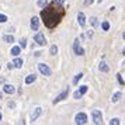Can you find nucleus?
<instances>
[{"mask_svg": "<svg viewBox=\"0 0 125 125\" xmlns=\"http://www.w3.org/2000/svg\"><path fill=\"white\" fill-rule=\"evenodd\" d=\"M101 28L104 30V31H108V30H110V23H108V21H103Z\"/></svg>", "mask_w": 125, "mask_h": 125, "instance_id": "23", "label": "nucleus"}, {"mask_svg": "<svg viewBox=\"0 0 125 125\" xmlns=\"http://www.w3.org/2000/svg\"><path fill=\"white\" fill-rule=\"evenodd\" d=\"M30 27H31L32 31H38V28H40V20H38V17H32L31 18V24H30Z\"/></svg>", "mask_w": 125, "mask_h": 125, "instance_id": "9", "label": "nucleus"}, {"mask_svg": "<svg viewBox=\"0 0 125 125\" xmlns=\"http://www.w3.org/2000/svg\"><path fill=\"white\" fill-rule=\"evenodd\" d=\"M122 53H124V55H125V48H124V51H122Z\"/></svg>", "mask_w": 125, "mask_h": 125, "instance_id": "34", "label": "nucleus"}, {"mask_svg": "<svg viewBox=\"0 0 125 125\" xmlns=\"http://www.w3.org/2000/svg\"><path fill=\"white\" fill-rule=\"evenodd\" d=\"M74 122H76V124H79V125L86 124V122H87V115H86L84 113L76 114V117H74Z\"/></svg>", "mask_w": 125, "mask_h": 125, "instance_id": "5", "label": "nucleus"}, {"mask_svg": "<svg viewBox=\"0 0 125 125\" xmlns=\"http://www.w3.org/2000/svg\"><path fill=\"white\" fill-rule=\"evenodd\" d=\"M41 113H42V108H41V107H37V108H35L34 113L31 114V121H35V119H37V118L41 115Z\"/></svg>", "mask_w": 125, "mask_h": 125, "instance_id": "12", "label": "nucleus"}, {"mask_svg": "<svg viewBox=\"0 0 125 125\" xmlns=\"http://www.w3.org/2000/svg\"><path fill=\"white\" fill-rule=\"evenodd\" d=\"M20 46H21V48H25V46H27V40H25V38H21V40H20Z\"/></svg>", "mask_w": 125, "mask_h": 125, "instance_id": "26", "label": "nucleus"}, {"mask_svg": "<svg viewBox=\"0 0 125 125\" xmlns=\"http://www.w3.org/2000/svg\"><path fill=\"white\" fill-rule=\"evenodd\" d=\"M20 52H21V46H13L10 53H11L13 56H18V55H20Z\"/></svg>", "mask_w": 125, "mask_h": 125, "instance_id": "17", "label": "nucleus"}, {"mask_svg": "<svg viewBox=\"0 0 125 125\" xmlns=\"http://www.w3.org/2000/svg\"><path fill=\"white\" fill-rule=\"evenodd\" d=\"M1 97H3V91H0V98H1Z\"/></svg>", "mask_w": 125, "mask_h": 125, "instance_id": "32", "label": "nucleus"}, {"mask_svg": "<svg viewBox=\"0 0 125 125\" xmlns=\"http://www.w3.org/2000/svg\"><path fill=\"white\" fill-rule=\"evenodd\" d=\"M34 41L38 44V45L44 46L46 44V40H45V35L42 34V32H37V34L34 35Z\"/></svg>", "mask_w": 125, "mask_h": 125, "instance_id": "6", "label": "nucleus"}, {"mask_svg": "<svg viewBox=\"0 0 125 125\" xmlns=\"http://www.w3.org/2000/svg\"><path fill=\"white\" fill-rule=\"evenodd\" d=\"M122 38H124V40H125V32H124V34H122Z\"/></svg>", "mask_w": 125, "mask_h": 125, "instance_id": "33", "label": "nucleus"}, {"mask_svg": "<svg viewBox=\"0 0 125 125\" xmlns=\"http://www.w3.org/2000/svg\"><path fill=\"white\" fill-rule=\"evenodd\" d=\"M91 117H93V122L94 124H97V125L103 124V115H101V111L100 110H93Z\"/></svg>", "mask_w": 125, "mask_h": 125, "instance_id": "2", "label": "nucleus"}, {"mask_svg": "<svg viewBox=\"0 0 125 125\" xmlns=\"http://www.w3.org/2000/svg\"><path fill=\"white\" fill-rule=\"evenodd\" d=\"M0 121H1V114H0Z\"/></svg>", "mask_w": 125, "mask_h": 125, "instance_id": "35", "label": "nucleus"}, {"mask_svg": "<svg viewBox=\"0 0 125 125\" xmlns=\"http://www.w3.org/2000/svg\"><path fill=\"white\" fill-rule=\"evenodd\" d=\"M90 23H91V25H93L94 28H97V27H98V20H97L96 17H91L90 18Z\"/></svg>", "mask_w": 125, "mask_h": 125, "instance_id": "18", "label": "nucleus"}, {"mask_svg": "<svg viewBox=\"0 0 125 125\" xmlns=\"http://www.w3.org/2000/svg\"><path fill=\"white\" fill-rule=\"evenodd\" d=\"M98 69H100L101 72H104V73L110 72V68H108V65L104 62V61H103V62H100V65H98Z\"/></svg>", "mask_w": 125, "mask_h": 125, "instance_id": "13", "label": "nucleus"}, {"mask_svg": "<svg viewBox=\"0 0 125 125\" xmlns=\"http://www.w3.org/2000/svg\"><path fill=\"white\" fill-rule=\"evenodd\" d=\"M73 52L77 55V56H83L84 55V49L80 46V42H79V38H76L73 42Z\"/></svg>", "mask_w": 125, "mask_h": 125, "instance_id": "3", "label": "nucleus"}, {"mask_svg": "<svg viewBox=\"0 0 125 125\" xmlns=\"http://www.w3.org/2000/svg\"><path fill=\"white\" fill-rule=\"evenodd\" d=\"M49 53H51V55H56V53H58V46L56 45H52L51 48H49Z\"/></svg>", "mask_w": 125, "mask_h": 125, "instance_id": "19", "label": "nucleus"}, {"mask_svg": "<svg viewBox=\"0 0 125 125\" xmlns=\"http://www.w3.org/2000/svg\"><path fill=\"white\" fill-rule=\"evenodd\" d=\"M68 96H69V87L65 91H62L59 96H56V98L53 100V104H56V103H59V101H63L65 98H68Z\"/></svg>", "mask_w": 125, "mask_h": 125, "instance_id": "8", "label": "nucleus"}, {"mask_svg": "<svg viewBox=\"0 0 125 125\" xmlns=\"http://www.w3.org/2000/svg\"><path fill=\"white\" fill-rule=\"evenodd\" d=\"M94 3V0H84V6H90Z\"/></svg>", "mask_w": 125, "mask_h": 125, "instance_id": "28", "label": "nucleus"}, {"mask_svg": "<svg viewBox=\"0 0 125 125\" xmlns=\"http://www.w3.org/2000/svg\"><path fill=\"white\" fill-rule=\"evenodd\" d=\"M7 20H9V18H7L6 14H0V23H6Z\"/></svg>", "mask_w": 125, "mask_h": 125, "instance_id": "27", "label": "nucleus"}, {"mask_svg": "<svg viewBox=\"0 0 125 125\" xmlns=\"http://www.w3.org/2000/svg\"><path fill=\"white\" fill-rule=\"evenodd\" d=\"M117 80H118V83H119V84H121V86H125V80L124 79H122V76H121V74H117Z\"/></svg>", "mask_w": 125, "mask_h": 125, "instance_id": "24", "label": "nucleus"}, {"mask_svg": "<svg viewBox=\"0 0 125 125\" xmlns=\"http://www.w3.org/2000/svg\"><path fill=\"white\" fill-rule=\"evenodd\" d=\"M13 65H14V68H23V59L21 58H16L14 61H13Z\"/></svg>", "mask_w": 125, "mask_h": 125, "instance_id": "15", "label": "nucleus"}, {"mask_svg": "<svg viewBox=\"0 0 125 125\" xmlns=\"http://www.w3.org/2000/svg\"><path fill=\"white\" fill-rule=\"evenodd\" d=\"M119 124H121L119 118H113L111 121H110V125H119Z\"/></svg>", "mask_w": 125, "mask_h": 125, "instance_id": "25", "label": "nucleus"}, {"mask_svg": "<svg viewBox=\"0 0 125 125\" xmlns=\"http://www.w3.org/2000/svg\"><path fill=\"white\" fill-rule=\"evenodd\" d=\"M87 35H89V37L91 38V37H93V31H89V32H87Z\"/></svg>", "mask_w": 125, "mask_h": 125, "instance_id": "31", "label": "nucleus"}, {"mask_svg": "<svg viewBox=\"0 0 125 125\" xmlns=\"http://www.w3.org/2000/svg\"><path fill=\"white\" fill-rule=\"evenodd\" d=\"M38 69H40V72L44 76H51V73H52V70L49 69V66L45 65V63H38Z\"/></svg>", "mask_w": 125, "mask_h": 125, "instance_id": "7", "label": "nucleus"}, {"mask_svg": "<svg viewBox=\"0 0 125 125\" xmlns=\"http://www.w3.org/2000/svg\"><path fill=\"white\" fill-rule=\"evenodd\" d=\"M63 16H65V7H63V4H59L55 0L51 4L45 6L41 11V18L45 24V27H48V28H55L61 23Z\"/></svg>", "mask_w": 125, "mask_h": 125, "instance_id": "1", "label": "nucleus"}, {"mask_svg": "<svg viewBox=\"0 0 125 125\" xmlns=\"http://www.w3.org/2000/svg\"><path fill=\"white\" fill-rule=\"evenodd\" d=\"M87 90H89V87L87 86H80L79 87V90H76L73 93V98H76V100H79V98H82V97L84 96L86 93H87Z\"/></svg>", "mask_w": 125, "mask_h": 125, "instance_id": "4", "label": "nucleus"}, {"mask_svg": "<svg viewBox=\"0 0 125 125\" xmlns=\"http://www.w3.org/2000/svg\"><path fill=\"white\" fill-rule=\"evenodd\" d=\"M121 97H122V93H121V91H117V93H114L111 101H113V103H118L119 100H121Z\"/></svg>", "mask_w": 125, "mask_h": 125, "instance_id": "16", "label": "nucleus"}, {"mask_svg": "<svg viewBox=\"0 0 125 125\" xmlns=\"http://www.w3.org/2000/svg\"><path fill=\"white\" fill-rule=\"evenodd\" d=\"M55 1H58L59 4H65V0H55Z\"/></svg>", "mask_w": 125, "mask_h": 125, "instance_id": "29", "label": "nucleus"}, {"mask_svg": "<svg viewBox=\"0 0 125 125\" xmlns=\"http://www.w3.org/2000/svg\"><path fill=\"white\" fill-rule=\"evenodd\" d=\"M35 80H37V76L35 74H28L25 77V84H31V83H34Z\"/></svg>", "mask_w": 125, "mask_h": 125, "instance_id": "14", "label": "nucleus"}, {"mask_svg": "<svg viewBox=\"0 0 125 125\" xmlns=\"http://www.w3.org/2000/svg\"><path fill=\"white\" fill-rule=\"evenodd\" d=\"M82 77H83V73H77V74H76V76H74V79H73V84H77V82H79Z\"/></svg>", "mask_w": 125, "mask_h": 125, "instance_id": "21", "label": "nucleus"}, {"mask_svg": "<svg viewBox=\"0 0 125 125\" xmlns=\"http://www.w3.org/2000/svg\"><path fill=\"white\" fill-rule=\"evenodd\" d=\"M38 6L41 9H44L45 6H48V0H38Z\"/></svg>", "mask_w": 125, "mask_h": 125, "instance_id": "22", "label": "nucleus"}, {"mask_svg": "<svg viewBox=\"0 0 125 125\" xmlns=\"http://www.w3.org/2000/svg\"><path fill=\"white\" fill-rule=\"evenodd\" d=\"M0 68H1V66H0Z\"/></svg>", "mask_w": 125, "mask_h": 125, "instance_id": "36", "label": "nucleus"}, {"mask_svg": "<svg viewBox=\"0 0 125 125\" xmlns=\"http://www.w3.org/2000/svg\"><path fill=\"white\" fill-rule=\"evenodd\" d=\"M77 23H79L80 27H84V25H86V16H84V13L80 11L79 14H77Z\"/></svg>", "mask_w": 125, "mask_h": 125, "instance_id": "11", "label": "nucleus"}, {"mask_svg": "<svg viewBox=\"0 0 125 125\" xmlns=\"http://www.w3.org/2000/svg\"><path fill=\"white\" fill-rule=\"evenodd\" d=\"M3 40L6 41V42H14V37L13 35H4Z\"/></svg>", "mask_w": 125, "mask_h": 125, "instance_id": "20", "label": "nucleus"}, {"mask_svg": "<svg viewBox=\"0 0 125 125\" xmlns=\"http://www.w3.org/2000/svg\"><path fill=\"white\" fill-rule=\"evenodd\" d=\"M14 68V65H13V62L11 63H9V69H13Z\"/></svg>", "mask_w": 125, "mask_h": 125, "instance_id": "30", "label": "nucleus"}, {"mask_svg": "<svg viewBox=\"0 0 125 125\" xmlns=\"http://www.w3.org/2000/svg\"><path fill=\"white\" fill-rule=\"evenodd\" d=\"M16 91V87L13 84H4L3 86V93H6V94H13Z\"/></svg>", "mask_w": 125, "mask_h": 125, "instance_id": "10", "label": "nucleus"}]
</instances>
